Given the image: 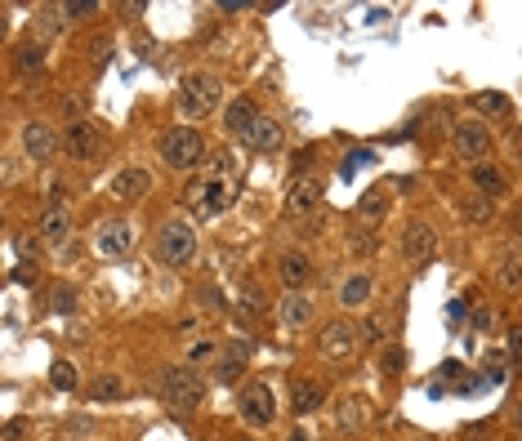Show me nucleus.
Masks as SVG:
<instances>
[{"mask_svg":"<svg viewBox=\"0 0 522 441\" xmlns=\"http://www.w3.org/2000/svg\"><path fill=\"white\" fill-rule=\"evenodd\" d=\"M214 357H219V343H214V339L188 343V365H201V361H214Z\"/></svg>","mask_w":522,"mask_h":441,"instance_id":"obj_36","label":"nucleus"},{"mask_svg":"<svg viewBox=\"0 0 522 441\" xmlns=\"http://www.w3.org/2000/svg\"><path fill=\"white\" fill-rule=\"evenodd\" d=\"M250 352H254V343H250V339H232V343H228V352L214 361V383L232 388V383L245 374V361H250Z\"/></svg>","mask_w":522,"mask_h":441,"instance_id":"obj_17","label":"nucleus"},{"mask_svg":"<svg viewBox=\"0 0 522 441\" xmlns=\"http://www.w3.org/2000/svg\"><path fill=\"white\" fill-rule=\"evenodd\" d=\"M473 188H478V196L495 201V196L509 192V179H504V170H495V165H473Z\"/></svg>","mask_w":522,"mask_h":441,"instance_id":"obj_22","label":"nucleus"},{"mask_svg":"<svg viewBox=\"0 0 522 441\" xmlns=\"http://www.w3.org/2000/svg\"><path fill=\"white\" fill-rule=\"evenodd\" d=\"M157 259H161V268H188L197 259V232H192V223H183V219L161 223V232H157Z\"/></svg>","mask_w":522,"mask_h":441,"instance_id":"obj_4","label":"nucleus"},{"mask_svg":"<svg viewBox=\"0 0 522 441\" xmlns=\"http://www.w3.org/2000/svg\"><path fill=\"white\" fill-rule=\"evenodd\" d=\"M486 379H495V383H504V379H509V365H504V357L486 352Z\"/></svg>","mask_w":522,"mask_h":441,"instance_id":"obj_41","label":"nucleus"},{"mask_svg":"<svg viewBox=\"0 0 522 441\" xmlns=\"http://www.w3.org/2000/svg\"><path fill=\"white\" fill-rule=\"evenodd\" d=\"M509 361H513V370H522V325L509 330Z\"/></svg>","mask_w":522,"mask_h":441,"instance_id":"obj_42","label":"nucleus"},{"mask_svg":"<svg viewBox=\"0 0 522 441\" xmlns=\"http://www.w3.org/2000/svg\"><path fill=\"white\" fill-rule=\"evenodd\" d=\"M157 397L174 414H192L205 401V379L197 374V365H161L157 370Z\"/></svg>","mask_w":522,"mask_h":441,"instance_id":"obj_1","label":"nucleus"},{"mask_svg":"<svg viewBox=\"0 0 522 441\" xmlns=\"http://www.w3.org/2000/svg\"><path fill=\"white\" fill-rule=\"evenodd\" d=\"M513 419H518V432H522V410H518V414H513Z\"/></svg>","mask_w":522,"mask_h":441,"instance_id":"obj_49","label":"nucleus"},{"mask_svg":"<svg viewBox=\"0 0 522 441\" xmlns=\"http://www.w3.org/2000/svg\"><path fill=\"white\" fill-rule=\"evenodd\" d=\"M451 139H455V152H460L464 161L486 165V156H491V130H486L482 121H460Z\"/></svg>","mask_w":522,"mask_h":441,"instance_id":"obj_12","label":"nucleus"},{"mask_svg":"<svg viewBox=\"0 0 522 441\" xmlns=\"http://www.w3.org/2000/svg\"><path fill=\"white\" fill-rule=\"evenodd\" d=\"M130 245H134V228L125 219H103L94 228V250L103 259H121V254H130Z\"/></svg>","mask_w":522,"mask_h":441,"instance_id":"obj_13","label":"nucleus"},{"mask_svg":"<svg viewBox=\"0 0 522 441\" xmlns=\"http://www.w3.org/2000/svg\"><path fill=\"white\" fill-rule=\"evenodd\" d=\"M473 108H478V112H486V116H509V99H504L500 90H482V94H473Z\"/></svg>","mask_w":522,"mask_h":441,"instance_id":"obj_29","label":"nucleus"},{"mask_svg":"<svg viewBox=\"0 0 522 441\" xmlns=\"http://www.w3.org/2000/svg\"><path fill=\"white\" fill-rule=\"evenodd\" d=\"M371 161H375L371 152H353V156L344 161V174H353V170H362V165H371Z\"/></svg>","mask_w":522,"mask_h":441,"instance_id":"obj_46","label":"nucleus"},{"mask_svg":"<svg viewBox=\"0 0 522 441\" xmlns=\"http://www.w3.org/2000/svg\"><path fill=\"white\" fill-rule=\"evenodd\" d=\"M349 250L366 259V254H375V250H380V237H375L371 228H357V232H349Z\"/></svg>","mask_w":522,"mask_h":441,"instance_id":"obj_33","label":"nucleus"},{"mask_svg":"<svg viewBox=\"0 0 522 441\" xmlns=\"http://www.w3.org/2000/svg\"><path fill=\"white\" fill-rule=\"evenodd\" d=\"M259 121H264V112H259V103H254L250 94H237V99L223 108V130H228V139H237V143H245Z\"/></svg>","mask_w":522,"mask_h":441,"instance_id":"obj_10","label":"nucleus"},{"mask_svg":"<svg viewBox=\"0 0 522 441\" xmlns=\"http://www.w3.org/2000/svg\"><path fill=\"white\" fill-rule=\"evenodd\" d=\"M50 383H54L59 392H76V388H81L76 365H72V361H54V365H50Z\"/></svg>","mask_w":522,"mask_h":441,"instance_id":"obj_31","label":"nucleus"},{"mask_svg":"<svg viewBox=\"0 0 522 441\" xmlns=\"http://www.w3.org/2000/svg\"><path fill=\"white\" fill-rule=\"evenodd\" d=\"M36 232L45 237V241H68V232H72V210L68 205H45L41 210V219H36Z\"/></svg>","mask_w":522,"mask_h":441,"instance_id":"obj_20","label":"nucleus"},{"mask_svg":"<svg viewBox=\"0 0 522 441\" xmlns=\"http://www.w3.org/2000/svg\"><path fill=\"white\" fill-rule=\"evenodd\" d=\"M85 397L99 405V401H125L130 397V388H125V379L121 374H99L90 388H85Z\"/></svg>","mask_w":522,"mask_h":441,"instance_id":"obj_23","label":"nucleus"},{"mask_svg":"<svg viewBox=\"0 0 522 441\" xmlns=\"http://www.w3.org/2000/svg\"><path fill=\"white\" fill-rule=\"evenodd\" d=\"M157 156H161V165H170V170H197V165L205 161V139H201V130H192V125H170V130L157 139Z\"/></svg>","mask_w":522,"mask_h":441,"instance_id":"obj_3","label":"nucleus"},{"mask_svg":"<svg viewBox=\"0 0 522 441\" xmlns=\"http://www.w3.org/2000/svg\"><path fill=\"white\" fill-rule=\"evenodd\" d=\"M362 339H366V343H380V339H384V325H380L375 317H371V321H362Z\"/></svg>","mask_w":522,"mask_h":441,"instance_id":"obj_44","label":"nucleus"},{"mask_svg":"<svg viewBox=\"0 0 522 441\" xmlns=\"http://www.w3.org/2000/svg\"><path fill=\"white\" fill-rule=\"evenodd\" d=\"M188 205H192V214L201 219V223H210V219H219L228 205H232V192H228V183L214 174V179H197L192 188H188Z\"/></svg>","mask_w":522,"mask_h":441,"instance_id":"obj_7","label":"nucleus"},{"mask_svg":"<svg viewBox=\"0 0 522 441\" xmlns=\"http://www.w3.org/2000/svg\"><path fill=\"white\" fill-rule=\"evenodd\" d=\"M384 210H389V183H380V188H371L362 201H357V219H366V223H375V219H384Z\"/></svg>","mask_w":522,"mask_h":441,"instance_id":"obj_25","label":"nucleus"},{"mask_svg":"<svg viewBox=\"0 0 522 441\" xmlns=\"http://www.w3.org/2000/svg\"><path fill=\"white\" fill-rule=\"evenodd\" d=\"M245 148H250V152H273V148H282V125H277L273 116H264V121L254 125V134L245 139Z\"/></svg>","mask_w":522,"mask_h":441,"instance_id":"obj_24","label":"nucleus"},{"mask_svg":"<svg viewBox=\"0 0 522 441\" xmlns=\"http://www.w3.org/2000/svg\"><path fill=\"white\" fill-rule=\"evenodd\" d=\"M28 432H32L28 419H5V428H0V437H5V441H23Z\"/></svg>","mask_w":522,"mask_h":441,"instance_id":"obj_38","label":"nucleus"},{"mask_svg":"<svg viewBox=\"0 0 522 441\" xmlns=\"http://www.w3.org/2000/svg\"><path fill=\"white\" fill-rule=\"evenodd\" d=\"M291 441H313V437H309L304 428H295V432H291Z\"/></svg>","mask_w":522,"mask_h":441,"instance_id":"obj_48","label":"nucleus"},{"mask_svg":"<svg viewBox=\"0 0 522 441\" xmlns=\"http://www.w3.org/2000/svg\"><path fill=\"white\" fill-rule=\"evenodd\" d=\"M59 112H63V116H72V121H81V112H85V99H76V94H63V99H59Z\"/></svg>","mask_w":522,"mask_h":441,"instance_id":"obj_39","label":"nucleus"},{"mask_svg":"<svg viewBox=\"0 0 522 441\" xmlns=\"http://www.w3.org/2000/svg\"><path fill=\"white\" fill-rule=\"evenodd\" d=\"M313 317H317V303H313L309 290H286V294L277 299V321H282L286 330H304Z\"/></svg>","mask_w":522,"mask_h":441,"instance_id":"obj_14","label":"nucleus"},{"mask_svg":"<svg viewBox=\"0 0 522 441\" xmlns=\"http://www.w3.org/2000/svg\"><path fill=\"white\" fill-rule=\"evenodd\" d=\"M14 281H19V285H36V268H32V263H19V268H14Z\"/></svg>","mask_w":522,"mask_h":441,"instance_id":"obj_45","label":"nucleus"},{"mask_svg":"<svg viewBox=\"0 0 522 441\" xmlns=\"http://www.w3.org/2000/svg\"><path fill=\"white\" fill-rule=\"evenodd\" d=\"M237 441H250V437H237Z\"/></svg>","mask_w":522,"mask_h":441,"instance_id":"obj_50","label":"nucleus"},{"mask_svg":"<svg viewBox=\"0 0 522 441\" xmlns=\"http://www.w3.org/2000/svg\"><path fill=\"white\" fill-rule=\"evenodd\" d=\"M335 423H340V432H362L371 423V401L366 397H344L335 405Z\"/></svg>","mask_w":522,"mask_h":441,"instance_id":"obj_21","label":"nucleus"},{"mask_svg":"<svg viewBox=\"0 0 522 441\" xmlns=\"http://www.w3.org/2000/svg\"><path fill=\"white\" fill-rule=\"evenodd\" d=\"M495 281H500L504 290H522V259H518V254H500Z\"/></svg>","mask_w":522,"mask_h":441,"instance_id":"obj_27","label":"nucleus"},{"mask_svg":"<svg viewBox=\"0 0 522 441\" xmlns=\"http://www.w3.org/2000/svg\"><path fill=\"white\" fill-rule=\"evenodd\" d=\"M326 405V383H317V379H309V374H295L291 379V410L300 414V419H309V414H317Z\"/></svg>","mask_w":522,"mask_h":441,"instance_id":"obj_18","label":"nucleus"},{"mask_svg":"<svg viewBox=\"0 0 522 441\" xmlns=\"http://www.w3.org/2000/svg\"><path fill=\"white\" fill-rule=\"evenodd\" d=\"M99 148H103V130H99L90 116L68 121V134H63V152H68V161H90Z\"/></svg>","mask_w":522,"mask_h":441,"instance_id":"obj_11","label":"nucleus"},{"mask_svg":"<svg viewBox=\"0 0 522 441\" xmlns=\"http://www.w3.org/2000/svg\"><path fill=\"white\" fill-rule=\"evenodd\" d=\"M460 214L482 228V223H491V201L486 196H460Z\"/></svg>","mask_w":522,"mask_h":441,"instance_id":"obj_30","label":"nucleus"},{"mask_svg":"<svg viewBox=\"0 0 522 441\" xmlns=\"http://www.w3.org/2000/svg\"><path fill=\"white\" fill-rule=\"evenodd\" d=\"M357 348H362V325H357V321H349V317L326 321V325H322V334H317V352H322L326 361H349Z\"/></svg>","mask_w":522,"mask_h":441,"instance_id":"obj_5","label":"nucleus"},{"mask_svg":"<svg viewBox=\"0 0 522 441\" xmlns=\"http://www.w3.org/2000/svg\"><path fill=\"white\" fill-rule=\"evenodd\" d=\"M223 108V81L214 72H188L179 81V112L192 121H205Z\"/></svg>","mask_w":522,"mask_h":441,"instance_id":"obj_2","label":"nucleus"},{"mask_svg":"<svg viewBox=\"0 0 522 441\" xmlns=\"http://www.w3.org/2000/svg\"><path fill=\"white\" fill-rule=\"evenodd\" d=\"M366 299H371V277H366V272H353V277L340 285V303H344V308H362Z\"/></svg>","mask_w":522,"mask_h":441,"instance_id":"obj_26","label":"nucleus"},{"mask_svg":"<svg viewBox=\"0 0 522 441\" xmlns=\"http://www.w3.org/2000/svg\"><path fill=\"white\" fill-rule=\"evenodd\" d=\"M63 192H68V183H63L59 174H50V179H45V201H50V205H63Z\"/></svg>","mask_w":522,"mask_h":441,"instance_id":"obj_40","label":"nucleus"},{"mask_svg":"<svg viewBox=\"0 0 522 441\" xmlns=\"http://www.w3.org/2000/svg\"><path fill=\"white\" fill-rule=\"evenodd\" d=\"M433 254H438V232H433V223L411 219L406 232H402V259H406L411 268H424Z\"/></svg>","mask_w":522,"mask_h":441,"instance_id":"obj_9","label":"nucleus"},{"mask_svg":"<svg viewBox=\"0 0 522 441\" xmlns=\"http://www.w3.org/2000/svg\"><path fill=\"white\" fill-rule=\"evenodd\" d=\"M322 196H326V188H322V179H291V192H286V210L291 214H313L317 205H322Z\"/></svg>","mask_w":522,"mask_h":441,"instance_id":"obj_19","label":"nucleus"},{"mask_svg":"<svg viewBox=\"0 0 522 441\" xmlns=\"http://www.w3.org/2000/svg\"><path fill=\"white\" fill-rule=\"evenodd\" d=\"M237 414H241V423H250V428H269L273 414H277L273 388H269V383H245V388L237 392Z\"/></svg>","mask_w":522,"mask_h":441,"instance_id":"obj_6","label":"nucleus"},{"mask_svg":"<svg viewBox=\"0 0 522 441\" xmlns=\"http://www.w3.org/2000/svg\"><path fill=\"white\" fill-rule=\"evenodd\" d=\"M277 281H282V290H304L313 281V259L304 250H282L277 254Z\"/></svg>","mask_w":522,"mask_h":441,"instance_id":"obj_16","label":"nucleus"},{"mask_svg":"<svg viewBox=\"0 0 522 441\" xmlns=\"http://www.w3.org/2000/svg\"><path fill=\"white\" fill-rule=\"evenodd\" d=\"M59 152H63V139H59L45 121H28V125H23V156H28L32 165H50Z\"/></svg>","mask_w":522,"mask_h":441,"instance_id":"obj_8","label":"nucleus"},{"mask_svg":"<svg viewBox=\"0 0 522 441\" xmlns=\"http://www.w3.org/2000/svg\"><path fill=\"white\" fill-rule=\"evenodd\" d=\"M14 245H19V254H23V259H36V254H41V241H36V237H19Z\"/></svg>","mask_w":522,"mask_h":441,"instance_id":"obj_43","label":"nucleus"},{"mask_svg":"<svg viewBox=\"0 0 522 441\" xmlns=\"http://www.w3.org/2000/svg\"><path fill=\"white\" fill-rule=\"evenodd\" d=\"M108 192H112L116 201H125V205H130V201H143V196L152 192V174H148L143 165H125V170L112 174V188H108Z\"/></svg>","mask_w":522,"mask_h":441,"instance_id":"obj_15","label":"nucleus"},{"mask_svg":"<svg viewBox=\"0 0 522 441\" xmlns=\"http://www.w3.org/2000/svg\"><path fill=\"white\" fill-rule=\"evenodd\" d=\"M380 365H384V374H402V370H406V352H402V348L393 343V348H384Z\"/></svg>","mask_w":522,"mask_h":441,"instance_id":"obj_37","label":"nucleus"},{"mask_svg":"<svg viewBox=\"0 0 522 441\" xmlns=\"http://www.w3.org/2000/svg\"><path fill=\"white\" fill-rule=\"evenodd\" d=\"M59 14H63V19H72V23L94 19V14H99V0H68V5H59Z\"/></svg>","mask_w":522,"mask_h":441,"instance_id":"obj_35","label":"nucleus"},{"mask_svg":"<svg viewBox=\"0 0 522 441\" xmlns=\"http://www.w3.org/2000/svg\"><path fill=\"white\" fill-rule=\"evenodd\" d=\"M192 299H197V308H201V312H223V290H219L214 281H210V285H197V294H192Z\"/></svg>","mask_w":522,"mask_h":441,"instance_id":"obj_34","label":"nucleus"},{"mask_svg":"<svg viewBox=\"0 0 522 441\" xmlns=\"http://www.w3.org/2000/svg\"><path fill=\"white\" fill-rule=\"evenodd\" d=\"M14 68H19V72H41V68H45V45H36V41L19 45V54H14Z\"/></svg>","mask_w":522,"mask_h":441,"instance_id":"obj_28","label":"nucleus"},{"mask_svg":"<svg viewBox=\"0 0 522 441\" xmlns=\"http://www.w3.org/2000/svg\"><path fill=\"white\" fill-rule=\"evenodd\" d=\"M94 63H108V41H94Z\"/></svg>","mask_w":522,"mask_h":441,"instance_id":"obj_47","label":"nucleus"},{"mask_svg":"<svg viewBox=\"0 0 522 441\" xmlns=\"http://www.w3.org/2000/svg\"><path fill=\"white\" fill-rule=\"evenodd\" d=\"M424 441H429V437H424Z\"/></svg>","mask_w":522,"mask_h":441,"instance_id":"obj_51","label":"nucleus"},{"mask_svg":"<svg viewBox=\"0 0 522 441\" xmlns=\"http://www.w3.org/2000/svg\"><path fill=\"white\" fill-rule=\"evenodd\" d=\"M45 299H50V312H59V317H72L76 312V290L72 285H54Z\"/></svg>","mask_w":522,"mask_h":441,"instance_id":"obj_32","label":"nucleus"}]
</instances>
